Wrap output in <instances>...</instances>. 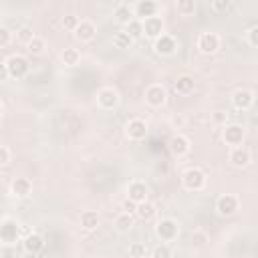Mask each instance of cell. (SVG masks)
<instances>
[{
    "instance_id": "obj_1",
    "label": "cell",
    "mask_w": 258,
    "mask_h": 258,
    "mask_svg": "<svg viewBox=\"0 0 258 258\" xmlns=\"http://www.w3.org/2000/svg\"><path fill=\"white\" fill-rule=\"evenodd\" d=\"M206 181H208V177H206L204 169H200V167H189L181 175V183H183V187L187 191H200V189H204L206 187Z\"/></svg>"
},
{
    "instance_id": "obj_2",
    "label": "cell",
    "mask_w": 258,
    "mask_h": 258,
    "mask_svg": "<svg viewBox=\"0 0 258 258\" xmlns=\"http://www.w3.org/2000/svg\"><path fill=\"white\" fill-rule=\"evenodd\" d=\"M6 69H8V77L12 79H24L30 71V64H28V58L24 54H10L6 60H4Z\"/></svg>"
},
{
    "instance_id": "obj_3",
    "label": "cell",
    "mask_w": 258,
    "mask_h": 258,
    "mask_svg": "<svg viewBox=\"0 0 258 258\" xmlns=\"http://www.w3.org/2000/svg\"><path fill=\"white\" fill-rule=\"evenodd\" d=\"M155 236L161 240V242H173L177 236H179V226L173 218H161L157 224H155Z\"/></svg>"
},
{
    "instance_id": "obj_4",
    "label": "cell",
    "mask_w": 258,
    "mask_h": 258,
    "mask_svg": "<svg viewBox=\"0 0 258 258\" xmlns=\"http://www.w3.org/2000/svg\"><path fill=\"white\" fill-rule=\"evenodd\" d=\"M143 99H145V103H147L149 107H163L165 101H167V91H165L163 85L153 83V85H149V87L145 89Z\"/></svg>"
},
{
    "instance_id": "obj_5",
    "label": "cell",
    "mask_w": 258,
    "mask_h": 258,
    "mask_svg": "<svg viewBox=\"0 0 258 258\" xmlns=\"http://www.w3.org/2000/svg\"><path fill=\"white\" fill-rule=\"evenodd\" d=\"M20 236H22V232H20V224L18 222H14L10 218L0 222V242L14 244V242H18Z\"/></svg>"
},
{
    "instance_id": "obj_6",
    "label": "cell",
    "mask_w": 258,
    "mask_h": 258,
    "mask_svg": "<svg viewBox=\"0 0 258 258\" xmlns=\"http://www.w3.org/2000/svg\"><path fill=\"white\" fill-rule=\"evenodd\" d=\"M97 105L105 111H111L119 105V93L113 87H101L97 91Z\"/></svg>"
},
{
    "instance_id": "obj_7",
    "label": "cell",
    "mask_w": 258,
    "mask_h": 258,
    "mask_svg": "<svg viewBox=\"0 0 258 258\" xmlns=\"http://www.w3.org/2000/svg\"><path fill=\"white\" fill-rule=\"evenodd\" d=\"M244 135H246V133H244V127L238 125V123L224 125V129H222V139H224V143L230 145V147H238V145H242Z\"/></svg>"
},
{
    "instance_id": "obj_8",
    "label": "cell",
    "mask_w": 258,
    "mask_h": 258,
    "mask_svg": "<svg viewBox=\"0 0 258 258\" xmlns=\"http://www.w3.org/2000/svg\"><path fill=\"white\" fill-rule=\"evenodd\" d=\"M133 10V16H137V20H145V18H151V16H157L159 12V4L153 2V0H139L131 6Z\"/></svg>"
},
{
    "instance_id": "obj_9",
    "label": "cell",
    "mask_w": 258,
    "mask_h": 258,
    "mask_svg": "<svg viewBox=\"0 0 258 258\" xmlns=\"http://www.w3.org/2000/svg\"><path fill=\"white\" fill-rule=\"evenodd\" d=\"M125 135H127L129 141H141V139H145V135H147V123L143 119H139V117L129 119L127 125H125Z\"/></svg>"
},
{
    "instance_id": "obj_10",
    "label": "cell",
    "mask_w": 258,
    "mask_h": 258,
    "mask_svg": "<svg viewBox=\"0 0 258 258\" xmlns=\"http://www.w3.org/2000/svg\"><path fill=\"white\" fill-rule=\"evenodd\" d=\"M238 206H240V202H238L236 196L224 194V196H220L218 202H216V212H218L220 216L228 218V216H234V214L238 212Z\"/></svg>"
},
{
    "instance_id": "obj_11",
    "label": "cell",
    "mask_w": 258,
    "mask_h": 258,
    "mask_svg": "<svg viewBox=\"0 0 258 258\" xmlns=\"http://www.w3.org/2000/svg\"><path fill=\"white\" fill-rule=\"evenodd\" d=\"M220 36L216 32H202L198 36V48L202 54H214L220 48Z\"/></svg>"
},
{
    "instance_id": "obj_12",
    "label": "cell",
    "mask_w": 258,
    "mask_h": 258,
    "mask_svg": "<svg viewBox=\"0 0 258 258\" xmlns=\"http://www.w3.org/2000/svg\"><path fill=\"white\" fill-rule=\"evenodd\" d=\"M232 105L238 111H248L254 105V91L252 89H236L232 93Z\"/></svg>"
},
{
    "instance_id": "obj_13",
    "label": "cell",
    "mask_w": 258,
    "mask_h": 258,
    "mask_svg": "<svg viewBox=\"0 0 258 258\" xmlns=\"http://www.w3.org/2000/svg\"><path fill=\"white\" fill-rule=\"evenodd\" d=\"M175 48H177V40H175L171 34H165V32H163L161 36H157V38L153 40V50H155L157 54H161V56L173 54Z\"/></svg>"
},
{
    "instance_id": "obj_14",
    "label": "cell",
    "mask_w": 258,
    "mask_h": 258,
    "mask_svg": "<svg viewBox=\"0 0 258 258\" xmlns=\"http://www.w3.org/2000/svg\"><path fill=\"white\" fill-rule=\"evenodd\" d=\"M22 248H24V252H28L32 256H38L44 250V238L38 232H28L22 238Z\"/></svg>"
},
{
    "instance_id": "obj_15",
    "label": "cell",
    "mask_w": 258,
    "mask_h": 258,
    "mask_svg": "<svg viewBox=\"0 0 258 258\" xmlns=\"http://www.w3.org/2000/svg\"><path fill=\"white\" fill-rule=\"evenodd\" d=\"M167 145H169V151H171L175 157H183V155H187V153H189V149H191L189 139H187L185 135H181V133L171 135V137H169V141H167Z\"/></svg>"
},
{
    "instance_id": "obj_16",
    "label": "cell",
    "mask_w": 258,
    "mask_h": 258,
    "mask_svg": "<svg viewBox=\"0 0 258 258\" xmlns=\"http://www.w3.org/2000/svg\"><path fill=\"white\" fill-rule=\"evenodd\" d=\"M228 159H230V163L234 167H246L252 161V151L248 147H244V145H238V147H232L230 149Z\"/></svg>"
},
{
    "instance_id": "obj_17",
    "label": "cell",
    "mask_w": 258,
    "mask_h": 258,
    "mask_svg": "<svg viewBox=\"0 0 258 258\" xmlns=\"http://www.w3.org/2000/svg\"><path fill=\"white\" fill-rule=\"evenodd\" d=\"M147 194H149V189H147L145 181H141V179L129 181V185H127V200H131L133 204H141V202L147 200Z\"/></svg>"
},
{
    "instance_id": "obj_18",
    "label": "cell",
    "mask_w": 258,
    "mask_h": 258,
    "mask_svg": "<svg viewBox=\"0 0 258 258\" xmlns=\"http://www.w3.org/2000/svg\"><path fill=\"white\" fill-rule=\"evenodd\" d=\"M73 34H75V38L81 40V42H91V40L95 38V34H97V26H95L91 20L83 18V20H79V24H77V28L73 30Z\"/></svg>"
},
{
    "instance_id": "obj_19",
    "label": "cell",
    "mask_w": 258,
    "mask_h": 258,
    "mask_svg": "<svg viewBox=\"0 0 258 258\" xmlns=\"http://www.w3.org/2000/svg\"><path fill=\"white\" fill-rule=\"evenodd\" d=\"M141 24H143V34L147 36V38H157V36H161L163 34V20L159 18V16H151V18H145V20H141Z\"/></svg>"
},
{
    "instance_id": "obj_20",
    "label": "cell",
    "mask_w": 258,
    "mask_h": 258,
    "mask_svg": "<svg viewBox=\"0 0 258 258\" xmlns=\"http://www.w3.org/2000/svg\"><path fill=\"white\" fill-rule=\"evenodd\" d=\"M10 191H12L14 198H26V196H30V191H32V183H30L28 177H16V179L10 183Z\"/></svg>"
},
{
    "instance_id": "obj_21",
    "label": "cell",
    "mask_w": 258,
    "mask_h": 258,
    "mask_svg": "<svg viewBox=\"0 0 258 258\" xmlns=\"http://www.w3.org/2000/svg\"><path fill=\"white\" fill-rule=\"evenodd\" d=\"M113 16H115V20L117 22H121V24H127V22H131L135 16H133V10H131V6L127 4V2H119L115 8H113Z\"/></svg>"
},
{
    "instance_id": "obj_22",
    "label": "cell",
    "mask_w": 258,
    "mask_h": 258,
    "mask_svg": "<svg viewBox=\"0 0 258 258\" xmlns=\"http://www.w3.org/2000/svg\"><path fill=\"white\" fill-rule=\"evenodd\" d=\"M155 206L149 202V200H145V202H141V204H137V208H135V216L139 218V220H143V222H149L151 218H155Z\"/></svg>"
},
{
    "instance_id": "obj_23",
    "label": "cell",
    "mask_w": 258,
    "mask_h": 258,
    "mask_svg": "<svg viewBox=\"0 0 258 258\" xmlns=\"http://www.w3.org/2000/svg\"><path fill=\"white\" fill-rule=\"evenodd\" d=\"M97 226H99V214L95 210H85L81 214V228L91 232V230H97Z\"/></svg>"
},
{
    "instance_id": "obj_24",
    "label": "cell",
    "mask_w": 258,
    "mask_h": 258,
    "mask_svg": "<svg viewBox=\"0 0 258 258\" xmlns=\"http://www.w3.org/2000/svg\"><path fill=\"white\" fill-rule=\"evenodd\" d=\"M173 89L177 95H189L194 91V79L189 75H181L177 77V81L173 83Z\"/></svg>"
},
{
    "instance_id": "obj_25",
    "label": "cell",
    "mask_w": 258,
    "mask_h": 258,
    "mask_svg": "<svg viewBox=\"0 0 258 258\" xmlns=\"http://www.w3.org/2000/svg\"><path fill=\"white\" fill-rule=\"evenodd\" d=\"M60 60H62L64 67H75V64L81 60V52H79L77 48H73V46H67V48L60 52Z\"/></svg>"
},
{
    "instance_id": "obj_26",
    "label": "cell",
    "mask_w": 258,
    "mask_h": 258,
    "mask_svg": "<svg viewBox=\"0 0 258 258\" xmlns=\"http://www.w3.org/2000/svg\"><path fill=\"white\" fill-rule=\"evenodd\" d=\"M115 228L119 232H129L133 228V214H125V212H119L117 218H115Z\"/></svg>"
},
{
    "instance_id": "obj_27",
    "label": "cell",
    "mask_w": 258,
    "mask_h": 258,
    "mask_svg": "<svg viewBox=\"0 0 258 258\" xmlns=\"http://www.w3.org/2000/svg\"><path fill=\"white\" fill-rule=\"evenodd\" d=\"M123 30L131 36V40H137V38L143 36V24H141V20H137V18H133L131 22H127Z\"/></svg>"
},
{
    "instance_id": "obj_28",
    "label": "cell",
    "mask_w": 258,
    "mask_h": 258,
    "mask_svg": "<svg viewBox=\"0 0 258 258\" xmlns=\"http://www.w3.org/2000/svg\"><path fill=\"white\" fill-rule=\"evenodd\" d=\"M113 44H115V48H131L133 40L125 30H119L113 34Z\"/></svg>"
},
{
    "instance_id": "obj_29",
    "label": "cell",
    "mask_w": 258,
    "mask_h": 258,
    "mask_svg": "<svg viewBox=\"0 0 258 258\" xmlns=\"http://www.w3.org/2000/svg\"><path fill=\"white\" fill-rule=\"evenodd\" d=\"M127 254H129V258H145L149 254V250H147V246L143 242H131Z\"/></svg>"
},
{
    "instance_id": "obj_30",
    "label": "cell",
    "mask_w": 258,
    "mask_h": 258,
    "mask_svg": "<svg viewBox=\"0 0 258 258\" xmlns=\"http://www.w3.org/2000/svg\"><path fill=\"white\" fill-rule=\"evenodd\" d=\"M149 256H151V258H171V256H173V252H171V246H169V244L161 242V244H157V246H153V248H151Z\"/></svg>"
},
{
    "instance_id": "obj_31",
    "label": "cell",
    "mask_w": 258,
    "mask_h": 258,
    "mask_svg": "<svg viewBox=\"0 0 258 258\" xmlns=\"http://www.w3.org/2000/svg\"><path fill=\"white\" fill-rule=\"evenodd\" d=\"M175 10H177L181 16H191V14L196 12V2H194V0H177Z\"/></svg>"
},
{
    "instance_id": "obj_32",
    "label": "cell",
    "mask_w": 258,
    "mask_h": 258,
    "mask_svg": "<svg viewBox=\"0 0 258 258\" xmlns=\"http://www.w3.org/2000/svg\"><path fill=\"white\" fill-rule=\"evenodd\" d=\"M26 48H28V52H30V54H42V52H44V48H46L44 38L34 36V38H32V40L26 44Z\"/></svg>"
},
{
    "instance_id": "obj_33",
    "label": "cell",
    "mask_w": 258,
    "mask_h": 258,
    "mask_svg": "<svg viewBox=\"0 0 258 258\" xmlns=\"http://www.w3.org/2000/svg\"><path fill=\"white\" fill-rule=\"evenodd\" d=\"M79 20H81V18H79V16H75V14H64V16L60 18V26H62L64 30H71V32H73V30L77 28Z\"/></svg>"
},
{
    "instance_id": "obj_34",
    "label": "cell",
    "mask_w": 258,
    "mask_h": 258,
    "mask_svg": "<svg viewBox=\"0 0 258 258\" xmlns=\"http://www.w3.org/2000/svg\"><path fill=\"white\" fill-rule=\"evenodd\" d=\"M34 36H36V34L32 32V28H30V26H20V28H18V32H16V38H18L22 44H28Z\"/></svg>"
},
{
    "instance_id": "obj_35",
    "label": "cell",
    "mask_w": 258,
    "mask_h": 258,
    "mask_svg": "<svg viewBox=\"0 0 258 258\" xmlns=\"http://www.w3.org/2000/svg\"><path fill=\"white\" fill-rule=\"evenodd\" d=\"M246 42L252 46V48H256L258 46V24H252L248 30H246Z\"/></svg>"
},
{
    "instance_id": "obj_36",
    "label": "cell",
    "mask_w": 258,
    "mask_h": 258,
    "mask_svg": "<svg viewBox=\"0 0 258 258\" xmlns=\"http://www.w3.org/2000/svg\"><path fill=\"white\" fill-rule=\"evenodd\" d=\"M206 242H208V234H206V232L196 230V232L191 234V246H194V248H204Z\"/></svg>"
},
{
    "instance_id": "obj_37",
    "label": "cell",
    "mask_w": 258,
    "mask_h": 258,
    "mask_svg": "<svg viewBox=\"0 0 258 258\" xmlns=\"http://www.w3.org/2000/svg\"><path fill=\"white\" fill-rule=\"evenodd\" d=\"M210 8H212L214 12H226V10L232 8V2H230V0H214V2L210 4Z\"/></svg>"
},
{
    "instance_id": "obj_38",
    "label": "cell",
    "mask_w": 258,
    "mask_h": 258,
    "mask_svg": "<svg viewBox=\"0 0 258 258\" xmlns=\"http://www.w3.org/2000/svg\"><path fill=\"white\" fill-rule=\"evenodd\" d=\"M10 40H12V32H10L6 26L0 24V48H2V46H8Z\"/></svg>"
},
{
    "instance_id": "obj_39",
    "label": "cell",
    "mask_w": 258,
    "mask_h": 258,
    "mask_svg": "<svg viewBox=\"0 0 258 258\" xmlns=\"http://www.w3.org/2000/svg\"><path fill=\"white\" fill-rule=\"evenodd\" d=\"M169 125H171L173 129H181V127L185 125V117H183V115H173V117L169 119Z\"/></svg>"
},
{
    "instance_id": "obj_40",
    "label": "cell",
    "mask_w": 258,
    "mask_h": 258,
    "mask_svg": "<svg viewBox=\"0 0 258 258\" xmlns=\"http://www.w3.org/2000/svg\"><path fill=\"white\" fill-rule=\"evenodd\" d=\"M10 161V149L6 145H0V167Z\"/></svg>"
},
{
    "instance_id": "obj_41",
    "label": "cell",
    "mask_w": 258,
    "mask_h": 258,
    "mask_svg": "<svg viewBox=\"0 0 258 258\" xmlns=\"http://www.w3.org/2000/svg\"><path fill=\"white\" fill-rule=\"evenodd\" d=\"M135 208H137V204H133L131 200H125L121 204V212H125V214H135Z\"/></svg>"
},
{
    "instance_id": "obj_42",
    "label": "cell",
    "mask_w": 258,
    "mask_h": 258,
    "mask_svg": "<svg viewBox=\"0 0 258 258\" xmlns=\"http://www.w3.org/2000/svg\"><path fill=\"white\" fill-rule=\"evenodd\" d=\"M214 121H216L218 125H224V123L228 121V113H224V111H216V113H214Z\"/></svg>"
},
{
    "instance_id": "obj_43",
    "label": "cell",
    "mask_w": 258,
    "mask_h": 258,
    "mask_svg": "<svg viewBox=\"0 0 258 258\" xmlns=\"http://www.w3.org/2000/svg\"><path fill=\"white\" fill-rule=\"evenodd\" d=\"M8 79V69L4 64V60H0V83H4Z\"/></svg>"
},
{
    "instance_id": "obj_44",
    "label": "cell",
    "mask_w": 258,
    "mask_h": 258,
    "mask_svg": "<svg viewBox=\"0 0 258 258\" xmlns=\"http://www.w3.org/2000/svg\"><path fill=\"white\" fill-rule=\"evenodd\" d=\"M38 258H48V256H44V254H38Z\"/></svg>"
},
{
    "instance_id": "obj_45",
    "label": "cell",
    "mask_w": 258,
    "mask_h": 258,
    "mask_svg": "<svg viewBox=\"0 0 258 258\" xmlns=\"http://www.w3.org/2000/svg\"><path fill=\"white\" fill-rule=\"evenodd\" d=\"M214 258H226V256H214Z\"/></svg>"
},
{
    "instance_id": "obj_46",
    "label": "cell",
    "mask_w": 258,
    "mask_h": 258,
    "mask_svg": "<svg viewBox=\"0 0 258 258\" xmlns=\"http://www.w3.org/2000/svg\"><path fill=\"white\" fill-rule=\"evenodd\" d=\"M0 22H2V10H0Z\"/></svg>"
},
{
    "instance_id": "obj_47",
    "label": "cell",
    "mask_w": 258,
    "mask_h": 258,
    "mask_svg": "<svg viewBox=\"0 0 258 258\" xmlns=\"http://www.w3.org/2000/svg\"><path fill=\"white\" fill-rule=\"evenodd\" d=\"M0 115H2V105H0Z\"/></svg>"
}]
</instances>
